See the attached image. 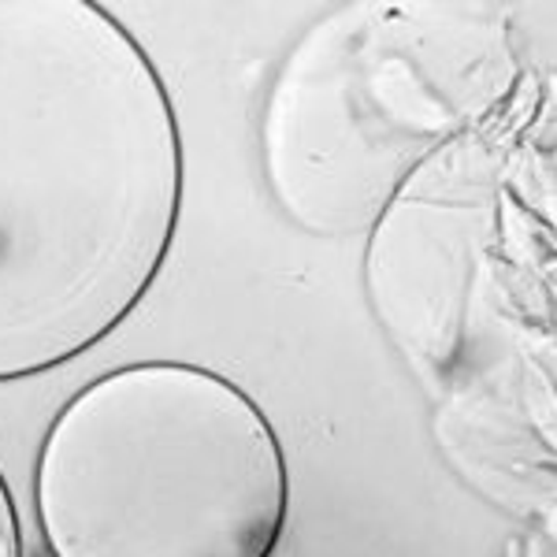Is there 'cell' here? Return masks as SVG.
Instances as JSON below:
<instances>
[{
    "label": "cell",
    "mask_w": 557,
    "mask_h": 557,
    "mask_svg": "<svg viewBox=\"0 0 557 557\" xmlns=\"http://www.w3.org/2000/svg\"><path fill=\"white\" fill-rule=\"evenodd\" d=\"M34 517L52 557H275L290 469L272 420L227 375L134 361L52 417Z\"/></svg>",
    "instance_id": "obj_2"
},
{
    "label": "cell",
    "mask_w": 557,
    "mask_h": 557,
    "mask_svg": "<svg viewBox=\"0 0 557 557\" xmlns=\"http://www.w3.org/2000/svg\"><path fill=\"white\" fill-rule=\"evenodd\" d=\"M438 15H420L417 60L406 57L401 8H346L286 52L260 115V160L275 201L301 227L343 235L361 215H380L406 160L417 168L454 134L535 94L517 83L513 57L435 83L506 26L480 23L472 8L446 57L431 60L450 8Z\"/></svg>",
    "instance_id": "obj_3"
},
{
    "label": "cell",
    "mask_w": 557,
    "mask_h": 557,
    "mask_svg": "<svg viewBox=\"0 0 557 557\" xmlns=\"http://www.w3.org/2000/svg\"><path fill=\"white\" fill-rule=\"evenodd\" d=\"M178 215L183 131L141 41L89 0H0V383L120 331Z\"/></svg>",
    "instance_id": "obj_1"
},
{
    "label": "cell",
    "mask_w": 557,
    "mask_h": 557,
    "mask_svg": "<svg viewBox=\"0 0 557 557\" xmlns=\"http://www.w3.org/2000/svg\"><path fill=\"white\" fill-rule=\"evenodd\" d=\"M502 557H554V532L528 524V532H520Z\"/></svg>",
    "instance_id": "obj_5"
},
{
    "label": "cell",
    "mask_w": 557,
    "mask_h": 557,
    "mask_svg": "<svg viewBox=\"0 0 557 557\" xmlns=\"http://www.w3.org/2000/svg\"><path fill=\"white\" fill-rule=\"evenodd\" d=\"M0 557H23V520L4 475H0Z\"/></svg>",
    "instance_id": "obj_4"
}]
</instances>
